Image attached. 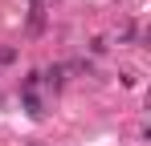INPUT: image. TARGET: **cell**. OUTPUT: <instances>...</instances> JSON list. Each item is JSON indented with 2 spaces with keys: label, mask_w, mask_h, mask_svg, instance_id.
Here are the masks:
<instances>
[{
  "label": "cell",
  "mask_w": 151,
  "mask_h": 146,
  "mask_svg": "<svg viewBox=\"0 0 151 146\" xmlns=\"http://www.w3.org/2000/svg\"><path fill=\"white\" fill-rule=\"evenodd\" d=\"M33 12H29V33H41L45 28V0H29Z\"/></svg>",
  "instance_id": "6da1fadb"
},
{
  "label": "cell",
  "mask_w": 151,
  "mask_h": 146,
  "mask_svg": "<svg viewBox=\"0 0 151 146\" xmlns=\"http://www.w3.org/2000/svg\"><path fill=\"white\" fill-rule=\"evenodd\" d=\"M45 81H49L53 89H57V85H61V81H65V77H61V65H53V69H45Z\"/></svg>",
  "instance_id": "7a4b0ae2"
}]
</instances>
